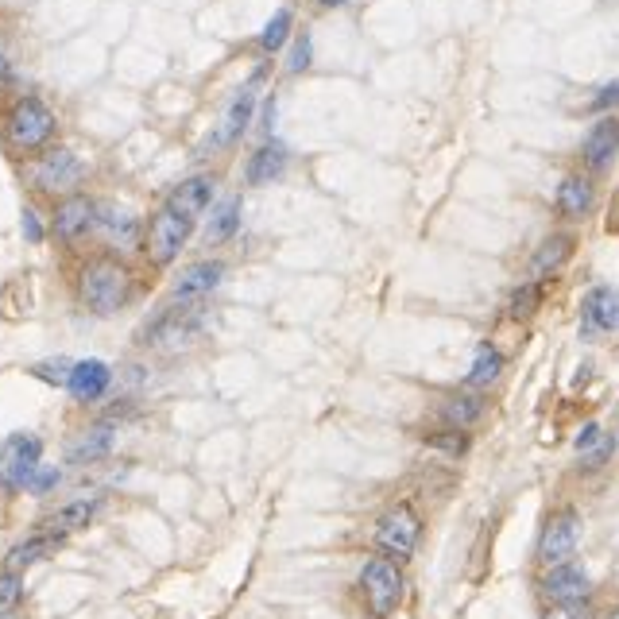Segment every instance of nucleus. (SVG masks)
I'll list each match as a JSON object with an SVG mask.
<instances>
[{
	"instance_id": "nucleus-1",
	"label": "nucleus",
	"mask_w": 619,
	"mask_h": 619,
	"mask_svg": "<svg viewBox=\"0 0 619 619\" xmlns=\"http://www.w3.org/2000/svg\"><path fill=\"white\" fill-rule=\"evenodd\" d=\"M132 298V271L117 252L93 256L78 271V302L93 318H113Z\"/></svg>"
},
{
	"instance_id": "nucleus-2",
	"label": "nucleus",
	"mask_w": 619,
	"mask_h": 619,
	"mask_svg": "<svg viewBox=\"0 0 619 619\" xmlns=\"http://www.w3.org/2000/svg\"><path fill=\"white\" fill-rule=\"evenodd\" d=\"M55 128H59V120L51 113V105L28 93V97L12 101V109L4 113V144L12 155H35L55 140Z\"/></svg>"
},
{
	"instance_id": "nucleus-3",
	"label": "nucleus",
	"mask_w": 619,
	"mask_h": 619,
	"mask_svg": "<svg viewBox=\"0 0 619 619\" xmlns=\"http://www.w3.org/2000/svg\"><path fill=\"white\" fill-rule=\"evenodd\" d=\"M24 175L35 190L66 198V194H78V186L86 182V163L74 148H43L31 155Z\"/></svg>"
},
{
	"instance_id": "nucleus-4",
	"label": "nucleus",
	"mask_w": 619,
	"mask_h": 619,
	"mask_svg": "<svg viewBox=\"0 0 619 619\" xmlns=\"http://www.w3.org/2000/svg\"><path fill=\"white\" fill-rule=\"evenodd\" d=\"M194 217H186V213H178L175 206H163L155 209V217L148 221V233H144V244H148V256L155 267H167L175 264L178 256H182V248H186V240L194 233Z\"/></svg>"
},
{
	"instance_id": "nucleus-5",
	"label": "nucleus",
	"mask_w": 619,
	"mask_h": 619,
	"mask_svg": "<svg viewBox=\"0 0 619 619\" xmlns=\"http://www.w3.org/2000/svg\"><path fill=\"white\" fill-rule=\"evenodd\" d=\"M198 333H202V318H198V310L194 306H178L171 302L155 322L144 329V345L148 349H159V353H182V349H190L194 341H198Z\"/></svg>"
},
{
	"instance_id": "nucleus-6",
	"label": "nucleus",
	"mask_w": 619,
	"mask_h": 619,
	"mask_svg": "<svg viewBox=\"0 0 619 619\" xmlns=\"http://www.w3.org/2000/svg\"><path fill=\"white\" fill-rule=\"evenodd\" d=\"M43 465V438L39 434H8L0 442V488L24 492L31 472Z\"/></svg>"
},
{
	"instance_id": "nucleus-7",
	"label": "nucleus",
	"mask_w": 619,
	"mask_h": 619,
	"mask_svg": "<svg viewBox=\"0 0 619 619\" xmlns=\"http://www.w3.org/2000/svg\"><path fill=\"white\" fill-rule=\"evenodd\" d=\"M360 589H364V600L372 604V612L387 619L399 608V600H403V573H399L395 561L372 558L364 565V573H360Z\"/></svg>"
},
{
	"instance_id": "nucleus-8",
	"label": "nucleus",
	"mask_w": 619,
	"mask_h": 619,
	"mask_svg": "<svg viewBox=\"0 0 619 619\" xmlns=\"http://www.w3.org/2000/svg\"><path fill=\"white\" fill-rule=\"evenodd\" d=\"M93 233L109 252H132L140 244V217L128 206H117V202H97Z\"/></svg>"
},
{
	"instance_id": "nucleus-9",
	"label": "nucleus",
	"mask_w": 619,
	"mask_h": 619,
	"mask_svg": "<svg viewBox=\"0 0 619 619\" xmlns=\"http://www.w3.org/2000/svg\"><path fill=\"white\" fill-rule=\"evenodd\" d=\"M418 534H422V523H418L414 507L399 503L376 523V546L387 550V554H395V558H411L418 550Z\"/></svg>"
},
{
	"instance_id": "nucleus-10",
	"label": "nucleus",
	"mask_w": 619,
	"mask_h": 619,
	"mask_svg": "<svg viewBox=\"0 0 619 619\" xmlns=\"http://www.w3.org/2000/svg\"><path fill=\"white\" fill-rule=\"evenodd\" d=\"M225 271H229L225 260H198V264H190L175 279L171 302H178V306H198L202 298H209L225 283Z\"/></svg>"
},
{
	"instance_id": "nucleus-11",
	"label": "nucleus",
	"mask_w": 619,
	"mask_h": 619,
	"mask_svg": "<svg viewBox=\"0 0 619 619\" xmlns=\"http://www.w3.org/2000/svg\"><path fill=\"white\" fill-rule=\"evenodd\" d=\"M596 206V182L592 171H565L554 186V213L565 221H585Z\"/></svg>"
},
{
	"instance_id": "nucleus-12",
	"label": "nucleus",
	"mask_w": 619,
	"mask_h": 619,
	"mask_svg": "<svg viewBox=\"0 0 619 619\" xmlns=\"http://www.w3.org/2000/svg\"><path fill=\"white\" fill-rule=\"evenodd\" d=\"M577 538H581V519L573 511H558L550 515V523L542 527V538H538V561L542 565H561V561L573 558L577 550Z\"/></svg>"
},
{
	"instance_id": "nucleus-13",
	"label": "nucleus",
	"mask_w": 619,
	"mask_h": 619,
	"mask_svg": "<svg viewBox=\"0 0 619 619\" xmlns=\"http://www.w3.org/2000/svg\"><path fill=\"white\" fill-rule=\"evenodd\" d=\"M581 159H585V171L592 175H604L612 163L619 159V117H596L585 140H581Z\"/></svg>"
},
{
	"instance_id": "nucleus-14",
	"label": "nucleus",
	"mask_w": 619,
	"mask_h": 619,
	"mask_svg": "<svg viewBox=\"0 0 619 619\" xmlns=\"http://www.w3.org/2000/svg\"><path fill=\"white\" fill-rule=\"evenodd\" d=\"M619 329V287L604 283V287H592L585 295L581 306V337L592 341L600 333H616Z\"/></svg>"
},
{
	"instance_id": "nucleus-15",
	"label": "nucleus",
	"mask_w": 619,
	"mask_h": 619,
	"mask_svg": "<svg viewBox=\"0 0 619 619\" xmlns=\"http://www.w3.org/2000/svg\"><path fill=\"white\" fill-rule=\"evenodd\" d=\"M256 93H260V89L252 86V82H244V86L236 89V97L229 101L225 117H221L217 132H213V144H217V148H233V144H240V140L248 136L252 117H256Z\"/></svg>"
},
{
	"instance_id": "nucleus-16",
	"label": "nucleus",
	"mask_w": 619,
	"mask_h": 619,
	"mask_svg": "<svg viewBox=\"0 0 619 619\" xmlns=\"http://www.w3.org/2000/svg\"><path fill=\"white\" fill-rule=\"evenodd\" d=\"M93 217H97V202L86 198V194H66L59 206H55V217H51V233L59 236L62 244H74L86 233H93Z\"/></svg>"
},
{
	"instance_id": "nucleus-17",
	"label": "nucleus",
	"mask_w": 619,
	"mask_h": 619,
	"mask_svg": "<svg viewBox=\"0 0 619 619\" xmlns=\"http://www.w3.org/2000/svg\"><path fill=\"white\" fill-rule=\"evenodd\" d=\"M287 167H291V148H287L283 140H271V136H267L264 144L248 155V163H244V182H248L252 190H260V186L279 182V178L287 175Z\"/></svg>"
},
{
	"instance_id": "nucleus-18",
	"label": "nucleus",
	"mask_w": 619,
	"mask_h": 619,
	"mask_svg": "<svg viewBox=\"0 0 619 619\" xmlns=\"http://www.w3.org/2000/svg\"><path fill=\"white\" fill-rule=\"evenodd\" d=\"M109 387H113V368L105 364V360H74V372H70V380H66V391H70V399L74 403H101L105 395H109Z\"/></svg>"
},
{
	"instance_id": "nucleus-19",
	"label": "nucleus",
	"mask_w": 619,
	"mask_h": 619,
	"mask_svg": "<svg viewBox=\"0 0 619 619\" xmlns=\"http://www.w3.org/2000/svg\"><path fill=\"white\" fill-rule=\"evenodd\" d=\"M573 252H577V233H573V229H558V233H550L546 240H538V248H534L531 260H527L531 279H550V275H558L561 267L573 260Z\"/></svg>"
},
{
	"instance_id": "nucleus-20",
	"label": "nucleus",
	"mask_w": 619,
	"mask_h": 619,
	"mask_svg": "<svg viewBox=\"0 0 619 619\" xmlns=\"http://www.w3.org/2000/svg\"><path fill=\"white\" fill-rule=\"evenodd\" d=\"M113 449H117V426L105 418V422H93L89 430H82L74 442L66 445V465H97Z\"/></svg>"
},
{
	"instance_id": "nucleus-21",
	"label": "nucleus",
	"mask_w": 619,
	"mask_h": 619,
	"mask_svg": "<svg viewBox=\"0 0 619 619\" xmlns=\"http://www.w3.org/2000/svg\"><path fill=\"white\" fill-rule=\"evenodd\" d=\"M542 596H546V600H592L589 573H585L577 561L550 565V573L542 577Z\"/></svg>"
},
{
	"instance_id": "nucleus-22",
	"label": "nucleus",
	"mask_w": 619,
	"mask_h": 619,
	"mask_svg": "<svg viewBox=\"0 0 619 619\" xmlns=\"http://www.w3.org/2000/svg\"><path fill=\"white\" fill-rule=\"evenodd\" d=\"M213 175H190L182 178L175 190L167 194V206H175L178 213H186V217H202L206 209H213Z\"/></svg>"
},
{
	"instance_id": "nucleus-23",
	"label": "nucleus",
	"mask_w": 619,
	"mask_h": 619,
	"mask_svg": "<svg viewBox=\"0 0 619 619\" xmlns=\"http://www.w3.org/2000/svg\"><path fill=\"white\" fill-rule=\"evenodd\" d=\"M97 500H70L62 503L55 515H47L43 523H39V534H55V538H66V534L74 531H86L89 523H93V515H97Z\"/></svg>"
},
{
	"instance_id": "nucleus-24",
	"label": "nucleus",
	"mask_w": 619,
	"mask_h": 619,
	"mask_svg": "<svg viewBox=\"0 0 619 619\" xmlns=\"http://www.w3.org/2000/svg\"><path fill=\"white\" fill-rule=\"evenodd\" d=\"M240 229V198L229 194L221 198L217 206L209 209V225H206V244H229Z\"/></svg>"
},
{
	"instance_id": "nucleus-25",
	"label": "nucleus",
	"mask_w": 619,
	"mask_h": 619,
	"mask_svg": "<svg viewBox=\"0 0 619 619\" xmlns=\"http://www.w3.org/2000/svg\"><path fill=\"white\" fill-rule=\"evenodd\" d=\"M500 372H503V353L496 349V345H480L476 356H472V368H469V376H465V387L480 391V387L496 384Z\"/></svg>"
},
{
	"instance_id": "nucleus-26",
	"label": "nucleus",
	"mask_w": 619,
	"mask_h": 619,
	"mask_svg": "<svg viewBox=\"0 0 619 619\" xmlns=\"http://www.w3.org/2000/svg\"><path fill=\"white\" fill-rule=\"evenodd\" d=\"M59 546H62V538L35 531V538H28V542H20V546H12V550H8V569H28V565L43 561L47 554H55Z\"/></svg>"
},
{
	"instance_id": "nucleus-27",
	"label": "nucleus",
	"mask_w": 619,
	"mask_h": 619,
	"mask_svg": "<svg viewBox=\"0 0 619 619\" xmlns=\"http://www.w3.org/2000/svg\"><path fill=\"white\" fill-rule=\"evenodd\" d=\"M542 298H546L542 279H531V283L515 287V291H511V302H507V318H511V322H531L534 314L542 310Z\"/></svg>"
},
{
	"instance_id": "nucleus-28",
	"label": "nucleus",
	"mask_w": 619,
	"mask_h": 619,
	"mask_svg": "<svg viewBox=\"0 0 619 619\" xmlns=\"http://www.w3.org/2000/svg\"><path fill=\"white\" fill-rule=\"evenodd\" d=\"M480 414H484V399L472 395V387L469 391H461V395H453L442 407V418L449 426H457V430H469L472 422H480Z\"/></svg>"
},
{
	"instance_id": "nucleus-29",
	"label": "nucleus",
	"mask_w": 619,
	"mask_h": 619,
	"mask_svg": "<svg viewBox=\"0 0 619 619\" xmlns=\"http://www.w3.org/2000/svg\"><path fill=\"white\" fill-rule=\"evenodd\" d=\"M291 31H295V8H279V12L267 20V28L260 31V51H264V55H279V51L287 47Z\"/></svg>"
},
{
	"instance_id": "nucleus-30",
	"label": "nucleus",
	"mask_w": 619,
	"mask_h": 619,
	"mask_svg": "<svg viewBox=\"0 0 619 619\" xmlns=\"http://www.w3.org/2000/svg\"><path fill=\"white\" fill-rule=\"evenodd\" d=\"M28 372L35 376V380H43V384L62 387L66 380H70V372H74V360H66V356H47V360L31 364Z\"/></svg>"
},
{
	"instance_id": "nucleus-31",
	"label": "nucleus",
	"mask_w": 619,
	"mask_h": 619,
	"mask_svg": "<svg viewBox=\"0 0 619 619\" xmlns=\"http://www.w3.org/2000/svg\"><path fill=\"white\" fill-rule=\"evenodd\" d=\"M314 66V39H310V31H298L295 43L287 47V74L298 78V74H306Z\"/></svg>"
},
{
	"instance_id": "nucleus-32",
	"label": "nucleus",
	"mask_w": 619,
	"mask_h": 619,
	"mask_svg": "<svg viewBox=\"0 0 619 619\" xmlns=\"http://www.w3.org/2000/svg\"><path fill=\"white\" fill-rule=\"evenodd\" d=\"M542 619H592L589 600H546Z\"/></svg>"
},
{
	"instance_id": "nucleus-33",
	"label": "nucleus",
	"mask_w": 619,
	"mask_h": 619,
	"mask_svg": "<svg viewBox=\"0 0 619 619\" xmlns=\"http://www.w3.org/2000/svg\"><path fill=\"white\" fill-rule=\"evenodd\" d=\"M426 445H434V449H442L449 457H461L465 449H469V438H465V430H434V434H426Z\"/></svg>"
},
{
	"instance_id": "nucleus-34",
	"label": "nucleus",
	"mask_w": 619,
	"mask_h": 619,
	"mask_svg": "<svg viewBox=\"0 0 619 619\" xmlns=\"http://www.w3.org/2000/svg\"><path fill=\"white\" fill-rule=\"evenodd\" d=\"M616 109H619V82H608V86H600L592 93V101H589L592 117H608V113H616Z\"/></svg>"
},
{
	"instance_id": "nucleus-35",
	"label": "nucleus",
	"mask_w": 619,
	"mask_h": 619,
	"mask_svg": "<svg viewBox=\"0 0 619 619\" xmlns=\"http://www.w3.org/2000/svg\"><path fill=\"white\" fill-rule=\"evenodd\" d=\"M20 592H24L20 569H8V573H0V612H8L12 604H20Z\"/></svg>"
},
{
	"instance_id": "nucleus-36",
	"label": "nucleus",
	"mask_w": 619,
	"mask_h": 619,
	"mask_svg": "<svg viewBox=\"0 0 619 619\" xmlns=\"http://www.w3.org/2000/svg\"><path fill=\"white\" fill-rule=\"evenodd\" d=\"M59 469H51V465H39V469L31 472V480H28V488L24 492H31V496H43V492H51L55 484H59Z\"/></svg>"
},
{
	"instance_id": "nucleus-37",
	"label": "nucleus",
	"mask_w": 619,
	"mask_h": 619,
	"mask_svg": "<svg viewBox=\"0 0 619 619\" xmlns=\"http://www.w3.org/2000/svg\"><path fill=\"white\" fill-rule=\"evenodd\" d=\"M612 453H616V438H608V434H604V438L592 445V449H585V461H581V469H600V465H604Z\"/></svg>"
},
{
	"instance_id": "nucleus-38",
	"label": "nucleus",
	"mask_w": 619,
	"mask_h": 619,
	"mask_svg": "<svg viewBox=\"0 0 619 619\" xmlns=\"http://www.w3.org/2000/svg\"><path fill=\"white\" fill-rule=\"evenodd\" d=\"M20 229H24V240H28V244H39V240L47 236V229H43L39 209L35 206H24V213H20Z\"/></svg>"
},
{
	"instance_id": "nucleus-39",
	"label": "nucleus",
	"mask_w": 619,
	"mask_h": 619,
	"mask_svg": "<svg viewBox=\"0 0 619 619\" xmlns=\"http://www.w3.org/2000/svg\"><path fill=\"white\" fill-rule=\"evenodd\" d=\"M600 438H604V430H600V422H589V426H585V430H581V434H577V453H585V449H592V445L600 442Z\"/></svg>"
},
{
	"instance_id": "nucleus-40",
	"label": "nucleus",
	"mask_w": 619,
	"mask_h": 619,
	"mask_svg": "<svg viewBox=\"0 0 619 619\" xmlns=\"http://www.w3.org/2000/svg\"><path fill=\"white\" fill-rule=\"evenodd\" d=\"M16 82V66L8 59V51H4V43H0V89H8Z\"/></svg>"
},
{
	"instance_id": "nucleus-41",
	"label": "nucleus",
	"mask_w": 619,
	"mask_h": 619,
	"mask_svg": "<svg viewBox=\"0 0 619 619\" xmlns=\"http://www.w3.org/2000/svg\"><path fill=\"white\" fill-rule=\"evenodd\" d=\"M260 128H264L267 136L275 132V97H267V101H264V109H260Z\"/></svg>"
},
{
	"instance_id": "nucleus-42",
	"label": "nucleus",
	"mask_w": 619,
	"mask_h": 619,
	"mask_svg": "<svg viewBox=\"0 0 619 619\" xmlns=\"http://www.w3.org/2000/svg\"><path fill=\"white\" fill-rule=\"evenodd\" d=\"M345 4H349V0H318V8H325V12H329V8H345Z\"/></svg>"
},
{
	"instance_id": "nucleus-43",
	"label": "nucleus",
	"mask_w": 619,
	"mask_h": 619,
	"mask_svg": "<svg viewBox=\"0 0 619 619\" xmlns=\"http://www.w3.org/2000/svg\"><path fill=\"white\" fill-rule=\"evenodd\" d=\"M608 619H619V608H616V612H612V616H608Z\"/></svg>"
}]
</instances>
